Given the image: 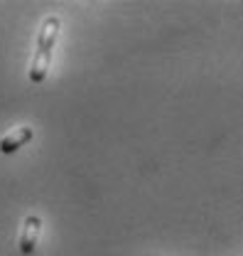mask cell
<instances>
[{"label": "cell", "mask_w": 243, "mask_h": 256, "mask_svg": "<svg viewBox=\"0 0 243 256\" xmlns=\"http://www.w3.org/2000/svg\"><path fill=\"white\" fill-rule=\"evenodd\" d=\"M39 234H42V220L37 214H27L22 222V229H20V239H17V246L22 254H32L37 249Z\"/></svg>", "instance_id": "2"}, {"label": "cell", "mask_w": 243, "mask_h": 256, "mask_svg": "<svg viewBox=\"0 0 243 256\" xmlns=\"http://www.w3.org/2000/svg\"><path fill=\"white\" fill-rule=\"evenodd\" d=\"M59 28L61 20L57 15H49L44 18L39 34H37V50H34V57L30 64V82L32 84H42L47 79V72H49V64H52V50L57 44V37H59Z\"/></svg>", "instance_id": "1"}, {"label": "cell", "mask_w": 243, "mask_h": 256, "mask_svg": "<svg viewBox=\"0 0 243 256\" xmlns=\"http://www.w3.org/2000/svg\"><path fill=\"white\" fill-rule=\"evenodd\" d=\"M32 136H34V130L30 126H20V128H15V130H10L7 136L0 138V153L2 156H12L15 150H20L22 146L30 143Z\"/></svg>", "instance_id": "3"}]
</instances>
